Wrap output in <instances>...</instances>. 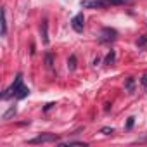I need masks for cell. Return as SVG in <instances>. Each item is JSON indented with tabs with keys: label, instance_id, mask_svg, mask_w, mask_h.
<instances>
[{
	"label": "cell",
	"instance_id": "cell-1",
	"mask_svg": "<svg viewBox=\"0 0 147 147\" xmlns=\"http://www.w3.org/2000/svg\"><path fill=\"white\" fill-rule=\"evenodd\" d=\"M28 95H30V88L23 85V75H21V73H18L14 83L2 94V99H4V100H7V99H11V97L24 99V97H28Z\"/></svg>",
	"mask_w": 147,
	"mask_h": 147
},
{
	"label": "cell",
	"instance_id": "cell-2",
	"mask_svg": "<svg viewBox=\"0 0 147 147\" xmlns=\"http://www.w3.org/2000/svg\"><path fill=\"white\" fill-rule=\"evenodd\" d=\"M49 142H59V135H55V133H40V135H36L35 138H31V140H28V144H49Z\"/></svg>",
	"mask_w": 147,
	"mask_h": 147
},
{
	"label": "cell",
	"instance_id": "cell-3",
	"mask_svg": "<svg viewBox=\"0 0 147 147\" xmlns=\"http://www.w3.org/2000/svg\"><path fill=\"white\" fill-rule=\"evenodd\" d=\"M116 36H118V31L116 30H113V28H102L99 40H100V43H111V42L116 40Z\"/></svg>",
	"mask_w": 147,
	"mask_h": 147
},
{
	"label": "cell",
	"instance_id": "cell-4",
	"mask_svg": "<svg viewBox=\"0 0 147 147\" xmlns=\"http://www.w3.org/2000/svg\"><path fill=\"white\" fill-rule=\"evenodd\" d=\"M71 28L75 30L76 33H83V28H85V18H83V14L80 12V14H76L75 18L71 19Z\"/></svg>",
	"mask_w": 147,
	"mask_h": 147
},
{
	"label": "cell",
	"instance_id": "cell-5",
	"mask_svg": "<svg viewBox=\"0 0 147 147\" xmlns=\"http://www.w3.org/2000/svg\"><path fill=\"white\" fill-rule=\"evenodd\" d=\"M80 5L83 9H102L106 7V2L104 0H82Z\"/></svg>",
	"mask_w": 147,
	"mask_h": 147
},
{
	"label": "cell",
	"instance_id": "cell-6",
	"mask_svg": "<svg viewBox=\"0 0 147 147\" xmlns=\"http://www.w3.org/2000/svg\"><path fill=\"white\" fill-rule=\"evenodd\" d=\"M40 33H42V42H43V45H49V23H47V21H42Z\"/></svg>",
	"mask_w": 147,
	"mask_h": 147
},
{
	"label": "cell",
	"instance_id": "cell-7",
	"mask_svg": "<svg viewBox=\"0 0 147 147\" xmlns=\"http://www.w3.org/2000/svg\"><path fill=\"white\" fill-rule=\"evenodd\" d=\"M16 113H18L16 106H11V107H9V111H5V113L2 114V119H5V121H7V119H11V118H12V116H14Z\"/></svg>",
	"mask_w": 147,
	"mask_h": 147
},
{
	"label": "cell",
	"instance_id": "cell-8",
	"mask_svg": "<svg viewBox=\"0 0 147 147\" xmlns=\"http://www.w3.org/2000/svg\"><path fill=\"white\" fill-rule=\"evenodd\" d=\"M104 2L107 7V5H125V4H130L131 0H104Z\"/></svg>",
	"mask_w": 147,
	"mask_h": 147
},
{
	"label": "cell",
	"instance_id": "cell-9",
	"mask_svg": "<svg viewBox=\"0 0 147 147\" xmlns=\"http://www.w3.org/2000/svg\"><path fill=\"white\" fill-rule=\"evenodd\" d=\"M114 61H116V54H114V50H111V52L106 55V61H104V64H107V66H113V64H114Z\"/></svg>",
	"mask_w": 147,
	"mask_h": 147
},
{
	"label": "cell",
	"instance_id": "cell-10",
	"mask_svg": "<svg viewBox=\"0 0 147 147\" xmlns=\"http://www.w3.org/2000/svg\"><path fill=\"white\" fill-rule=\"evenodd\" d=\"M7 33V14H5V9L2 11V36H5Z\"/></svg>",
	"mask_w": 147,
	"mask_h": 147
},
{
	"label": "cell",
	"instance_id": "cell-11",
	"mask_svg": "<svg viewBox=\"0 0 147 147\" xmlns=\"http://www.w3.org/2000/svg\"><path fill=\"white\" fill-rule=\"evenodd\" d=\"M125 88L131 94V92L135 90V80H133V78H126V82H125Z\"/></svg>",
	"mask_w": 147,
	"mask_h": 147
},
{
	"label": "cell",
	"instance_id": "cell-12",
	"mask_svg": "<svg viewBox=\"0 0 147 147\" xmlns=\"http://www.w3.org/2000/svg\"><path fill=\"white\" fill-rule=\"evenodd\" d=\"M67 67H69L71 71L76 69V55H71V57L67 59Z\"/></svg>",
	"mask_w": 147,
	"mask_h": 147
},
{
	"label": "cell",
	"instance_id": "cell-13",
	"mask_svg": "<svg viewBox=\"0 0 147 147\" xmlns=\"http://www.w3.org/2000/svg\"><path fill=\"white\" fill-rule=\"evenodd\" d=\"M61 145H82V147H87L85 142L82 140H69V142H61Z\"/></svg>",
	"mask_w": 147,
	"mask_h": 147
},
{
	"label": "cell",
	"instance_id": "cell-14",
	"mask_svg": "<svg viewBox=\"0 0 147 147\" xmlns=\"http://www.w3.org/2000/svg\"><path fill=\"white\" fill-rule=\"evenodd\" d=\"M133 123H135V118L131 116V118H128V123H126V130H130L131 126H133Z\"/></svg>",
	"mask_w": 147,
	"mask_h": 147
},
{
	"label": "cell",
	"instance_id": "cell-15",
	"mask_svg": "<svg viewBox=\"0 0 147 147\" xmlns=\"http://www.w3.org/2000/svg\"><path fill=\"white\" fill-rule=\"evenodd\" d=\"M113 131H114L113 128H102V130H100V133H104V135H111Z\"/></svg>",
	"mask_w": 147,
	"mask_h": 147
},
{
	"label": "cell",
	"instance_id": "cell-16",
	"mask_svg": "<svg viewBox=\"0 0 147 147\" xmlns=\"http://www.w3.org/2000/svg\"><path fill=\"white\" fill-rule=\"evenodd\" d=\"M140 82H142V85H144V87H147V73L142 76V80H140Z\"/></svg>",
	"mask_w": 147,
	"mask_h": 147
},
{
	"label": "cell",
	"instance_id": "cell-17",
	"mask_svg": "<svg viewBox=\"0 0 147 147\" xmlns=\"http://www.w3.org/2000/svg\"><path fill=\"white\" fill-rule=\"evenodd\" d=\"M45 59H47V64H49V67H52V55L49 54V55H47Z\"/></svg>",
	"mask_w": 147,
	"mask_h": 147
}]
</instances>
